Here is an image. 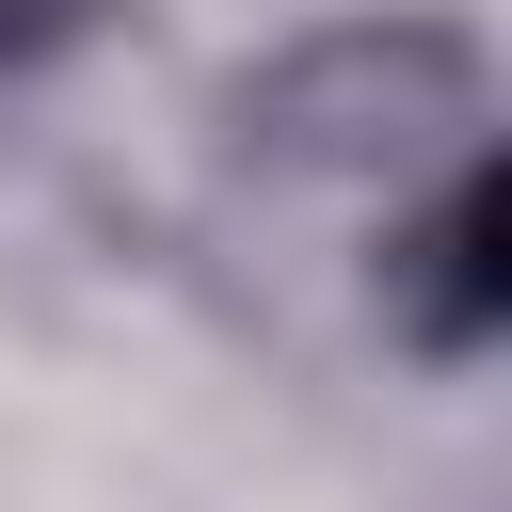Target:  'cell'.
I'll list each match as a JSON object with an SVG mask.
<instances>
[{"label": "cell", "mask_w": 512, "mask_h": 512, "mask_svg": "<svg viewBox=\"0 0 512 512\" xmlns=\"http://www.w3.org/2000/svg\"><path fill=\"white\" fill-rule=\"evenodd\" d=\"M128 32V0H0V96H32V80H64V64H96Z\"/></svg>", "instance_id": "obj_3"}, {"label": "cell", "mask_w": 512, "mask_h": 512, "mask_svg": "<svg viewBox=\"0 0 512 512\" xmlns=\"http://www.w3.org/2000/svg\"><path fill=\"white\" fill-rule=\"evenodd\" d=\"M352 304H368V336H384L400 368H432V384L496 368V336H512V176H496V144H448L432 176L368 192Z\"/></svg>", "instance_id": "obj_2"}, {"label": "cell", "mask_w": 512, "mask_h": 512, "mask_svg": "<svg viewBox=\"0 0 512 512\" xmlns=\"http://www.w3.org/2000/svg\"><path fill=\"white\" fill-rule=\"evenodd\" d=\"M208 128L240 176L368 208V192L432 176L448 144H496V32L464 0H336V16H288L272 48H240Z\"/></svg>", "instance_id": "obj_1"}]
</instances>
